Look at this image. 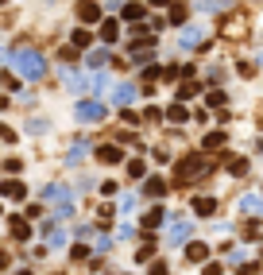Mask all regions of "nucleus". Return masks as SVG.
Here are the masks:
<instances>
[{"label": "nucleus", "instance_id": "14", "mask_svg": "<svg viewBox=\"0 0 263 275\" xmlns=\"http://www.w3.org/2000/svg\"><path fill=\"white\" fill-rule=\"evenodd\" d=\"M124 19H143V4H136V0H128V4H124Z\"/></svg>", "mask_w": 263, "mask_h": 275}, {"label": "nucleus", "instance_id": "21", "mask_svg": "<svg viewBox=\"0 0 263 275\" xmlns=\"http://www.w3.org/2000/svg\"><path fill=\"white\" fill-rule=\"evenodd\" d=\"M193 93H198V81H182V89H178V97H193Z\"/></svg>", "mask_w": 263, "mask_h": 275}, {"label": "nucleus", "instance_id": "6", "mask_svg": "<svg viewBox=\"0 0 263 275\" xmlns=\"http://www.w3.org/2000/svg\"><path fill=\"white\" fill-rule=\"evenodd\" d=\"M143 194H147V198H163V194H167V182H163L159 175H151L147 182H143Z\"/></svg>", "mask_w": 263, "mask_h": 275}, {"label": "nucleus", "instance_id": "30", "mask_svg": "<svg viewBox=\"0 0 263 275\" xmlns=\"http://www.w3.org/2000/svg\"><path fill=\"white\" fill-rule=\"evenodd\" d=\"M205 275H221V264H205Z\"/></svg>", "mask_w": 263, "mask_h": 275}, {"label": "nucleus", "instance_id": "27", "mask_svg": "<svg viewBox=\"0 0 263 275\" xmlns=\"http://www.w3.org/2000/svg\"><path fill=\"white\" fill-rule=\"evenodd\" d=\"M93 89H97V93H105V89H108V81H105V74H97V78H93Z\"/></svg>", "mask_w": 263, "mask_h": 275}, {"label": "nucleus", "instance_id": "17", "mask_svg": "<svg viewBox=\"0 0 263 275\" xmlns=\"http://www.w3.org/2000/svg\"><path fill=\"white\" fill-rule=\"evenodd\" d=\"M147 58H151V43H143V47L132 51V62H147Z\"/></svg>", "mask_w": 263, "mask_h": 275}, {"label": "nucleus", "instance_id": "9", "mask_svg": "<svg viewBox=\"0 0 263 275\" xmlns=\"http://www.w3.org/2000/svg\"><path fill=\"white\" fill-rule=\"evenodd\" d=\"M205 256H209V248H205L202 240H193L190 248H186V260H190V264H202V260H205Z\"/></svg>", "mask_w": 263, "mask_h": 275}, {"label": "nucleus", "instance_id": "4", "mask_svg": "<svg viewBox=\"0 0 263 275\" xmlns=\"http://www.w3.org/2000/svg\"><path fill=\"white\" fill-rule=\"evenodd\" d=\"M78 19L81 24H101V8H97L93 0H81L78 4Z\"/></svg>", "mask_w": 263, "mask_h": 275}, {"label": "nucleus", "instance_id": "32", "mask_svg": "<svg viewBox=\"0 0 263 275\" xmlns=\"http://www.w3.org/2000/svg\"><path fill=\"white\" fill-rule=\"evenodd\" d=\"M16 275H31V271H16Z\"/></svg>", "mask_w": 263, "mask_h": 275}, {"label": "nucleus", "instance_id": "31", "mask_svg": "<svg viewBox=\"0 0 263 275\" xmlns=\"http://www.w3.org/2000/svg\"><path fill=\"white\" fill-rule=\"evenodd\" d=\"M170 0H151V8H167Z\"/></svg>", "mask_w": 263, "mask_h": 275}, {"label": "nucleus", "instance_id": "13", "mask_svg": "<svg viewBox=\"0 0 263 275\" xmlns=\"http://www.w3.org/2000/svg\"><path fill=\"white\" fill-rule=\"evenodd\" d=\"M116 35H120V27H116V19H101V39H105V43H113Z\"/></svg>", "mask_w": 263, "mask_h": 275}, {"label": "nucleus", "instance_id": "1", "mask_svg": "<svg viewBox=\"0 0 263 275\" xmlns=\"http://www.w3.org/2000/svg\"><path fill=\"white\" fill-rule=\"evenodd\" d=\"M12 66H16L24 78H43V74H47V62L39 58L35 51H19L16 58H12Z\"/></svg>", "mask_w": 263, "mask_h": 275}, {"label": "nucleus", "instance_id": "8", "mask_svg": "<svg viewBox=\"0 0 263 275\" xmlns=\"http://www.w3.org/2000/svg\"><path fill=\"white\" fill-rule=\"evenodd\" d=\"M190 232H193V225H186V221H178V225H170V237H167V240H170V244H182V240H186V237H190Z\"/></svg>", "mask_w": 263, "mask_h": 275}, {"label": "nucleus", "instance_id": "12", "mask_svg": "<svg viewBox=\"0 0 263 275\" xmlns=\"http://www.w3.org/2000/svg\"><path fill=\"white\" fill-rule=\"evenodd\" d=\"M12 237H16V240H27V237H31V229H27V221H24V217H12Z\"/></svg>", "mask_w": 263, "mask_h": 275}, {"label": "nucleus", "instance_id": "7", "mask_svg": "<svg viewBox=\"0 0 263 275\" xmlns=\"http://www.w3.org/2000/svg\"><path fill=\"white\" fill-rule=\"evenodd\" d=\"M202 43H205L202 27H186V31H182V47H186V51H193V47H202Z\"/></svg>", "mask_w": 263, "mask_h": 275}, {"label": "nucleus", "instance_id": "26", "mask_svg": "<svg viewBox=\"0 0 263 275\" xmlns=\"http://www.w3.org/2000/svg\"><path fill=\"white\" fill-rule=\"evenodd\" d=\"M209 105H213V109L225 105V93H221V89H213V93H209Z\"/></svg>", "mask_w": 263, "mask_h": 275}, {"label": "nucleus", "instance_id": "33", "mask_svg": "<svg viewBox=\"0 0 263 275\" xmlns=\"http://www.w3.org/2000/svg\"><path fill=\"white\" fill-rule=\"evenodd\" d=\"M259 66H263V54H259Z\"/></svg>", "mask_w": 263, "mask_h": 275}, {"label": "nucleus", "instance_id": "23", "mask_svg": "<svg viewBox=\"0 0 263 275\" xmlns=\"http://www.w3.org/2000/svg\"><path fill=\"white\" fill-rule=\"evenodd\" d=\"M228 171H232V175H244V171H248V159H228Z\"/></svg>", "mask_w": 263, "mask_h": 275}, {"label": "nucleus", "instance_id": "28", "mask_svg": "<svg viewBox=\"0 0 263 275\" xmlns=\"http://www.w3.org/2000/svg\"><path fill=\"white\" fill-rule=\"evenodd\" d=\"M0 140H8V143H12V140H16V132H12L8 124H0Z\"/></svg>", "mask_w": 263, "mask_h": 275}, {"label": "nucleus", "instance_id": "11", "mask_svg": "<svg viewBox=\"0 0 263 275\" xmlns=\"http://www.w3.org/2000/svg\"><path fill=\"white\" fill-rule=\"evenodd\" d=\"M0 194H4V198H16V202H19L27 190H24V182H16V178H12V182H4V186H0Z\"/></svg>", "mask_w": 263, "mask_h": 275}, {"label": "nucleus", "instance_id": "24", "mask_svg": "<svg viewBox=\"0 0 263 275\" xmlns=\"http://www.w3.org/2000/svg\"><path fill=\"white\" fill-rule=\"evenodd\" d=\"M105 62H108L105 51H93V54H89V66H105Z\"/></svg>", "mask_w": 263, "mask_h": 275}, {"label": "nucleus", "instance_id": "16", "mask_svg": "<svg viewBox=\"0 0 263 275\" xmlns=\"http://www.w3.org/2000/svg\"><path fill=\"white\" fill-rule=\"evenodd\" d=\"M225 140H228L225 132H209V136H205V147H209V151L213 147H225Z\"/></svg>", "mask_w": 263, "mask_h": 275}, {"label": "nucleus", "instance_id": "34", "mask_svg": "<svg viewBox=\"0 0 263 275\" xmlns=\"http://www.w3.org/2000/svg\"><path fill=\"white\" fill-rule=\"evenodd\" d=\"M259 151H263V140H259Z\"/></svg>", "mask_w": 263, "mask_h": 275}, {"label": "nucleus", "instance_id": "20", "mask_svg": "<svg viewBox=\"0 0 263 275\" xmlns=\"http://www.w3.org/2000/svg\"><path fill=\"white\" fill-rule=\"evenodd\" d=\"M167 116L174 120V124H182V120H186V109H182V105H170V109H167Z\"/></svg>", "mask_w": 263, "mask_h": 275}, {"label": "nucleus", "instance_id": "22", "mask_svg": "<svg viewBox=\"0 0 263 275\" xmlns=\"http://www.w3.org/2000/svg\"><path fill=\"white\" fill-rule=\"evenodd\" d=\"M93 43V35H89V31H74V47H89Z\"/></svg>", "mask_w": 263, "mask_h": 275}, {"label": "nucleus", "instance_id": "29", "mask_svg": "<svg viewBox=\"0 0 263 275\" xmlns=\"http://www.w3.org/2000/svg\"><path fill=\"white\" fill-rule=\"evenodd\" d=\"M147 275H170V271H167V264H151V271H147Z\"/></svg>", "mask_w": 263, "mask_h": 275}, {"label": "nucleus", "instance_id": "5", "mask_svg": "<svg viewBox=\"0 0 263 275\" xmlns=\"http://www.w3.org/2000/svg\"><path fill=\"white\" fill-rule=\"evenodd\" d=\"M113 101L116 105H132V101H136V86H132V81H120V86L113 89Z\"/></svg>", "mask_w": 263, "mask_h": 275}, {"label": "nucleus", "instance_id": "25", "mask_svg": "<svg viewBox=\"0 0 263 275\" xmlns=\"http://www.w3.org/2000/svg\"><path fill=\"white\" fill-rule=\"evenodd\" d=\"M170 19H174V24H182V19H186V4H174V8H170Z\"/></svg>", "mask_w": 263, "mask_h": 275}, {"label": "nucleus", "instance_id": "15", "mask_svg": "<svg viewBox=\"0 0 263 275\" xmlns=\"http://www.w3.org/2000/svg\"><path fill=\"white\" fill-rule=\"evenodd\" d=\"M213 209H217V202H213V198H198V202H193V213H202V217H209Z\"/></svg>", "mask_w": 263, "mask_h": 275}, {"label": "nucleus", "instance_id": "10", "mask_svg": "<svg viewBox=\"0 0 263 275\" xmlns=\"http://www.w3.org/2000/svg\"><path fill=\"white\" fill-rule=\"evenodd\" d=\"M163 225V205H155V209L143 213V229H159Z\"/></svg>", "mask_w": 263, "mask_h": 275}, {"label": "nucleus", "instance_id": "2", "mask_svg": "<svg viewBox=\"0 0 263 275\" xmlns=\"http://www.w3.org/2000/svg\"><path fill=\"white\" fill-rule=\"evenodd\" d=\"M74 113H78V120H105L108 109L101 105V101H78V109H74Z\"/></svg>", "mask_w": 263, "mask_h": 275}, {"label": "nucleus", "instance_id": "19", "mask_svg": "<svg viewBox=\"0 0 263 275\" xmlns=\"http://www.w3.org/2000/svg\"><path fill=\"white\" fill-rule=\"evenodd\" d=\"M128 175H132V178H143V175H147V167H143L140 159H132V163H128Z\"/></svg>", "mask_w": 263, "mask_h": 275}, {"label": "nucleus", "instance_id": "18", "mask_svg": "<svg viewBox=\"0 0 263 275\" xmlns=\"http://www.w3.org/2000/svg\"><path fill=\"white\" fill-rule=\"evenodd\" d=\"M101 159H105V163H120V147H113V143L101 147Z\"/></svg>", "mask_w": 263, "mask_h": 275}, {"label": "nucleus", "instance_id": "3", "mask_svg": "<svg viewBox=\"0 0 263 275\" xmlns=\"http://www.w3.org/2000/svg\"><path fill=\"white\" fill-rule=\"evenodd\" d=\"M202 171H205V159H202V155H186V159H182V167H178V178L186 182L190 175H202Z\"/></svg>", "mask_w": 263, "mask_h": 275}]
</instances>
